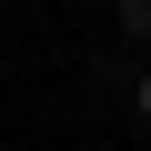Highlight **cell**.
<instances>
[{"instance_id": "1", "label": "cell", "mask_w": 151, "mask_h": 151, "mask_svg": "<svg viewBox=\"0 0 151 151\" xmlns=\"http://www.w3.org/2000/svg\"><path fill=\"white\" fill-rule=\"evenodd\" d=\"M121 40H151V0H121Z\"/></svg>"}, {"instance_id": "2", "label": "cell", "mask_w": 151, "mask_h": 151, "mask_svg": "<svg viewBox=\"0 0 151 151\" xmlns=\"http://www.w3.org/2000/svg\"><path fill=\"white\" fill-rule=\"evenodd\" d=\"M131 101H141V121H151V70H141V81H131Z\"/></svg>"}]
</instances>
